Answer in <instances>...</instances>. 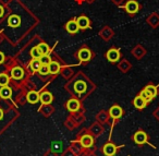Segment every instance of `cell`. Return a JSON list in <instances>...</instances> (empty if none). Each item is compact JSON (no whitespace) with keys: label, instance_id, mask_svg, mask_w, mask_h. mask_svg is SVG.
I'll list each match as a JSON object with an SVG mask.
<instances>
[{"label":"cell","instance_id":"1f68e13d","mask_svg":"<svg viewBox=\"0 0 159 156\" xmlns=\"http://www.w3.org/2000/svg\"><path fill=\"white\" fill-rule=\"evenodd\" d=\"M51 149L56 153H59L61 152L62 153V143L59 142V141H56V142H52L51 143Z\"/></svg>","mask_w":159,"mask_h":156},{"label":"cell","instance_id":"e0dca14e","mask_svg":"<svg viewBox=\"0 0 159 156\" xmlns=\"http://www.w3.org/2000/svg\"><path fill=\"white\" fill-rule=\"evenodd\" d=\"M95 119L97 122L102 123V125H110V116H109L108 110H100L95 116Z\"/></svg>","mask_w":159,"mask_h":156},{"label":"cell","instance_id":"8992f818","mask_svg":"<svg viewBox=\"0 0 159 156\" xmlns=\"http://www.w3.org/2000/svg\"><path fill=\"white\" fill-rule=\"evenodd\" d=\"M74 57L77 59V61L80 62V64L85 66V64H89V62L94 59V57H95V53H94V51L92 50L89 46L83 45V46L74 54Z\"/></svg>","mask_w":159,"mask_h":156},{"label":"cell","instance_id":"603a6c76","mask_svg":"<svg viewBox=\"0 0 159 156\" xmlns=\"http://www.w3.org/2000/svg\"><path fill=\"white\" fill-rule=\"evenodd\" d=\"M144 90H145L152 98L157 97V95L159 94V85H155V84H152V83L147 84V85L144 87Z\"/></svg>","mask_w":159,"mask_h":156},{"label":"cell","instance_id":"484cf974","mask_svg":"<svg viewBox=\"0 0 159 156\" xmlns=\"http://www.w3.org/2000/svg\"><path fill=\"white\" fill-rule=\"evenodd\" d=\"M60 74L62 75V77L64 78V79L66 80H70L71 78L74 75V72L72 71V69L70 68V67H62L61 71H60Z\"/></svg>","mask_w":159,"mask_h":156},{"label":"cell","instance_id":"9a60e30c","mask_svg":"<svg viewBox=\"0 0 159 156\" xmlns=\"http://www.w3.org/2000/svg\"><path fill=\"white\" fill-rule=\"evenodd\" d=\"M76 22L77 25H79V29L80 31H85L87 29H91V20H89V17H86L85 14H82V16H80L76 18Z\"/></svg>","mask_w":159,"mask_h":156},{"label":"cell","instance_id":"9c48e42d","mask_svg":"<svg viewBox=\"0 0 159 156\" xmlns=\"http://www.w3.org/2000/svg\"><path fill=\"white\" fill-rule=\"evenodd\" d=\"M120 7L124 10L130 16H135L137 12L141 10V5L139 3L137 0H125V2L121 5Z\"/></svg>","mask_w":159,"mask_h":156},{"label":"cell","instance_id":"f35d334b","mask_svg":"<svg viewBox=\"0 0 159 156\" xmlns=\"http://www.w3.org/2000/svg\"><path fill=\"white\" fill-rule=\"evenodd\" d=\"M152 115H154L155 119H156L157 121H159V106H158V108H156V109L154 110V112H152Z\"/></svg>","mask_w":159,"mask_h":156},{"label":"cell","instance_id":"5bb4252c","mask_svg":"<svg viewBox=\"0 0 159 156\" xmlns=\"http://www.w3.org/2000/svg\"><path fill=\"white\" fill-rule=\"evenodd\" d=\"M89 131L91 132V133L93 134L96 139H97V138H99L100 135H102V134H104L105 127L102 125V123H99V122H97V121H96V122L92 123V125H89Z\"/></svg>","mask_w":159,"mask_h":156},{"label":"cell","instance_id":"6da1fadb","mask_svg":"<svg viewBox=\"0 0 159 156\" xmlns=\"http://www.w3.org/2000/svg\"><path fill=\"white\" fill-rule=\"evenodd\" d=\"M64 88L66 92L70 93L71 96L76 97L83 102L89 94L94 92L96 85L83 72H77L70 80H68Z\"/></svg>","mask_w":159,"mask_h":156},{"label":"cell","instance_id":"d6986e66","mask_svg":"<svg viewBox=\"0 0 159 156\" xmlns=\"http://www.w3.org/2000/svg\"><path fill=\"white\" fill-rule=\"evenodd\" d=\"M13 96V87L11 85L1 86L0 87V98L5 101H11Z\"/></svg>","mask_w":159,"mask_h":156},{"label":"cell","instance_id":"277c9868","mask_svg":"<svg viewBox=\"0 0 159 156\" xmlns=\"http://www.w3.org/2000/svg\"><path fill=\"white\" fill-rule=\"evenodd\" d=\"M108 112H109V116H110V120H111V122H110V133H109V138H108V140L110 141L111 136H112L113 128H115V125L119 122L120 119L123 117L124 110L120 105H118V104H113V105L109 108Z\"/></svg>","mask_w":159,"mask_h":156},{"label":"cell","instance_id":"60d3db41","mask_svg":"<svg viewBox=\"0 0 159 156\" xmlns=\"http://www.w3.org/2000/svg\"><path fill=\"white\" fill-rule=\"evenodd\" d=\"M115 5H117V6H121V5H123L124 2H125V0H111Z\"/></svg>","mask_w":159,"mask_h":156},{"label":"cell","instance_id":"30bf717a","mask_svg":"<svg viewBox=\"0 0 159 156\" xmlns=\"http://www.w3.org/2000/svg\"><path fill=\"white\" fill-rule=\"evenodd\" d=\"M62 66H63V60L59 59L58 57L53 58L51 60V62L48 64V68H49V72H50V75L52 79H55L58 74L60 73L62 69Z\"/></svg>","mask_w":159,"mask_h":156},{"label":"cell","instance_id":"74e56055","mask_svg":"<svg viewBox=\"0 0 159 156\" xmlns=\"http://www.w3.org/2000/svg\"><path fill=\"white\" fill-rule=\"evenodd\" d=\"M5 12H6L5 6H3L2 3H0V19H1L3 16H5Z\"/></svg>","mask_w":159,"mask_h":156},{"label":"cell","instance_id":"ab89813d","mask_svg":"<svg viewBox=\"0 0 159 156\" xmlns=\"http://www.w3.org/2000/svg\"><path fill=\"white\" fill-rule=\"evenodd\" d=\"M5 61H6V56H5V54H3L2 51H0V64H5Z\"/></svg>","mask_w":159,"mask_h":156},{"label":"cell","instance_id":"f1b7e54d","mask_svg":"<svg viewBox=\"0 0 159 156\" xmlns=\"http://www.w3.org/2000/svg\"><path fill=\"white\" fill-rule=\"evenodd\" d=\"M118 68H119L120 70L122 71V72L126 73L131 69V64L128 62V60L124 59V60H121V62H120V64H118Z\"/></svg>","mask_w":159,"mask_h":156},{"label":"cell","instance_id":"cb8c5ba5","mask_svg":"<svg viewBox=\"0 0 159 156\" xmlns=\"http://www.w3.org/2000/svg\"><path fill=\"white\" fill-rule=\"evenodd\" d=\"M11 84V78L7 71H1L0 72V87L1 86H7Z\"/></svg>","mask_w":159,"mask_h":156},{"label":"cell","instance_id":"5b68a950","mask_svg":"<svg viewBox=\"0 0 159 156\" xmlns=\"http://www.w3.org/2000/svg\"><path fill=\"white\" fill-rule=\"evenodd\" d=\"M131 140L137 145V146H144V145H149L152 149H156L157 147L150 142V138L148 133L144 129H137L131 136Z\"/></svg>","mask_w":159,"mask_h":156},{"label":"cell","instance_id":"d4e9b609","mask_svg":"<svg viewBox=\"0 0 159 156\" xmlns=\"http://www.w3.org/2000/svg\"><path fill=\"white\" fill-rule=\"evenodd\" d=\"M69 116H70L71 119L74 121V123L76 125V127H79L80 125H82V123L85 121L84 114H70Z\"/></svg>","mask_w":159,"mask_h":156},{"label":"cell","instance_id":"8d00e7d4","mask_svg":"<svg viewBox=\"0 0 159 156\" xmlns=\"http://www.w3.org/2000/svg\"><path fill=\"white\" fill-rule=\"evenodd\" d=\"M44 156H59V155H58V153L53 152L51 149H47V151L44 153Z\"/></svg>","mask_w":159,"mask_h":156},{"label":"cell","instance_id":"4316f807","mask_svg":"<svg viewBox=\"0 0 159 156\" xmlns=\"http://www.w3.org/2000/svg\"><path fill=\"white\" fill-rule=\"evenodd\" d=\"M37 47H38V49L40 50V53L43 54V55H50V51H51V49H50V47H49V45L47 44V43H44V42H42V43H39V44L37 45Z\"/></svg>","mask_w":159,"mask_h":156},{"label":"cell","instance_id":"d590c367","mask_svg":"<svg viewBox=\"0 0 159 156\" xmlns=\"http://www.w3.org/2000/svg\"><path fill=\"white\" fill-rule=\"evenodd\" d=\"M61 156H76L74 153H73L72 151H71L70 147H68V149H66L63 152L61 153Z\"/></svg>","mask_w":159,"mask_h":156},{"label":"cell","instance_id":"2e32d148","mask_svg":"<svg viewBox=\"0 0 159 156\" xmlns=\"http://www.w3.org/2000/svg\"><path fill=\"white\" fill-rule=\"evenodd\" d=\"M40 67H42V64H40L39 59H31L26 64V69L30 74H31V77L38 72Z\"/></svg>","mask_w":159,"mask_h":156},{"label":"cell","instance_id":"b9f144b4","mask_svg":"<svg viewBox=\"0 0 159 156\" xmlns=\"http://www.w3.org/2000/svg\"><path fill=\"white\" fill-rule=\"evenodd\" d=\"M129 156H130V155H129Z\"/></svg>","mask_w":159,"mask_h":156},{"label":"cell","instance_id":"ba28073f","mask_svg":"<svg viewBox=\"0 0 159 156\" xmlns=\"http://www.w3.org/2000/svg\"><path fill=\"white\" fill-rule=\"evenodd\" d=\"M125 147V144L117 145L116 143H113L112 141H107L102 147H100V152L102 153L104 156H116L122 149Z\"/></svg>","mask_w":159,"mask_h":156},{"label":"cell","instance_id":"83f0119b","mask_svg":"<svg viewBox=\"0 0 159 156\" xmlns=\"http://www.w3.org/2000/svg\"><path fill=\"white\" fill-rule=\"evenodd\" d=\"M37 74L39 75L40 78H48V77H50V78H51L50 72H49V68H48V66H45V64H42V67H40V69H39V70H38ZM51 79H52V78H51ZM52 80H53V79H52Z\"/></svg>","mask_w":159,"mask_h":156},{"label":"cell","instance_id":"8fae6325","mask_svg":"<svg viewBox=\"0 0 159 156\" xmlns=\"http://www.w3.org/2000/svg\"><path fill=\"white\" fill-rule=\"evenodd\" d=\"M105 58H106L110 64H117V62L122 58L121 51H120L119 48L112 47V48H110L106 54H105Z\"/></svg>","mask_w":159,"mask_h":156},{"label":"cell","instance_id":"7a4b0ae2","mask_svg":"<svg viewBox=\"0 0 159 156\" xmlns=\"http://www.w3.org/2000/svg\"><path fill=\"white\" fill-rule=\"evenodd\" d=\"M20 117V111L11 101H0V135Z\"/></svg>","mask_w":159,"mask_h":156},{"label":"cell","instance_id":"3957f363","mask_svg":"<svg viewBox=\"0 0 159 156\" xmlns=\"http://www.w3.org/2000/svg\"><path fill=\"white\" fill-rule=\"evenodd\" d=\"M75 141H77L84 149H96V138L89 131V128H83L80 130Z\"/></svg>","mask_w":159,"mask_h":156},{"label":"cell","instance_id":"836d02e7","mask_svg":"<svg viewBox=\"0 0 159 156\" xmlns=\"http://www.w3.org/2000/svg\"><path fill=\"white\" fill-rule=\"evenodd\" d=\"M139 95H141V96H142V97H143V98H144V99H145V101H146V102H147V103H148V104H149V103H150V102H152V99H154V98H152V96H150V95H149V94H148V93H147V92H146V91H145V90H144V88H143V90H142V91H141V92H139Z\"/></svg>","mask_w":159,"mask_h":156},{"label":"cell","instance_id":"ffe728a7","mask_svg":"<svg viewBox=\"0 0 159 156\" xmlns=\"http://www.w3.org/2000/svg\"><path fill=\"white\" fill-rule=\"evenodd\" d=\"M132 103H133V105H134V107L136 108L137 110H143L144 108H145L146 106L148 105L147 102H146L145 99H144L143 97H142L139 94H137L136 96H135L134 98H133Z\"/></svg>","mask_w":159,"mask_h":156},{"label":"cell","instance_id":"7c38bea8","mask_svg":"<svg viewBox=\"0 0 159 156\" xmlns=\"http://www.w3.org/2000/svg\"><path fill=\"white\" fill-rule=\"evenodd\" d=\"M48 84H49V82H47L46 85L43 87V91L40 92V99H39V102H40V104H42V105H48V104H52L53 99H55L53 95L51 94L49 91L46 90V87H47V85H48Z\"/></svg>","mask_w":159,"mask_h":156},{"label":"cell","instance_id":"ac0fdd59","mask_svg":"<svg viewBox=\"0 0 159 156\" xmlns=\"http://www.w3.org/2000/svg\"><path fill=\"white\" fill-rule=\"evenodd\" d=\"M64 29H66V31L68 32L69 34H71V35H75V34L79 33L80 29H79V25H77V22H76V18L71 19L70 21H68L66 24L64 25Z\"/></svg>","mask_w":159,"mask_h":156},{"label":"cell","instance_id":"d6a6232c","mask_svg":"<svg viewBox=\"0 0 159 156\" xmlns=\"http://www.w3.org/2000/svg\"><path fill=\"white\" fill-rule=\"evenodd\" d=\"M52 58H51L50 55H43L42 57L39 58V61L42 64H45V66H48L49 64L51 62Z\"/></svg>","mask_w":159,"mask_h":156},{"label":"cell","instance_id":"44dd1931","mask_svg":"<svg viewBox=\"0 0 159 156\" xmlns=\"http://www.w3.org/2000/svg\"><path fill=\"white\" fill-rule=\"evenodd\" d=\"M38 112L43 115L44 117L48 118L51 115L55 112V107H53L51 104H48V105H40V107L38 108Z\"/></svg>","mask_w":159,"mask_h":156},{"label":"cell","instance_id":"4dcf8cb0","mask_svg":"<svg viewBox=\"0 0 159 156\" xmlns=\"http://www.w3.org/2000/svg\"><path fill=\"white\" fill-rule=\"evenodd\" d=\"M42 56H43V54L40 53V50L38 49L37 46L33 47V48L31 49V57H32V59H39Z\"/></svg>","mask_w":159,"mask_h":156},{"label":"cell","instance_id":"4fadbf2b","mask_svg":"<svg viewBox=\"0 0 159 156\" xmlns=\"http://www.w3.org/2000/svg\"><path fill=\"white\" fill-rule=\"evenodd\" d=\"M43 91V88L40 91H36L35 88L34 90H30L27 91L26 93V101L29 104L31 105H36V104L39 103L40 99V92Z\"/></svg>","mask_w":159,"mask_h":156},{"label":"cell","instance_id":"e575fe53","mask_svg":"<svg viewBox=\"0 0 159 156\" xmlns=\"http://www.w3.org/2000/svg\"><path fill=\"white\" fill-rule=\"evenodd\" d=\"M96 149H84L81 156H97L96 155Z\"/></svg>","mask_w":159,"mask_h":156},{"label":"cell","instance_id":"52a82bcc","mask_svg":"<svg viewBox=\"0 0 159 156\" xmlns=\"http://www.w3.org/2000/svg\"><path fill=\"white\" fill-rule=\"evenodd\" d=\"M64 107L70 114H84L85 111L82 101L73 96H71V98L68 99V102L64 104Z\"/></svg>","mask_w":159,"mask_h":156},{"label":"cell","instance_id":"7402d4cb","mask_svg":"<svg viewBox=\"0 0 159 156\" xmlns=\"http://www.w3.org/2000/svg\"><path fill=\"white\" fill-rule=\"evenodd\" d=\"M69 147H70L71 151H72L76 156H81L83 152H84V149H83V147L81 146V144L75 140L70 141V146Z\"/></svg>","mask_w":159,"mask_h":156},{"label":"cell","instance_id":"f546056e","mask_svg":"<svg viewBox=\"0 0 159 156\" xmlns=\"http://www.w3.org/2000/svg\"><path fill=\"white\" fill-rule=\"evenodd\" d=\"M64 127L66 128L68 130H70V131H73L74 129H76V125L74 123V121L71 119L70 116H68V118L66 119V121H64Z\"/></svg>","mask_w":159,"mask_h":156}]
</instances>
